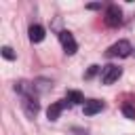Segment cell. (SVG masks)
Returning <instances> with one entry per match:
<instances>
[{"label":"cell","mask_w":135,"mask_h":135,"mask_svg":"<svg viewBox=\"0 0 135 135\" xmlns=\"http://www.w3.org/2000/svg\"><path fill=\"white\" fill-rule=\"evenodd\" d=\"M103 110V101H97V99H91V101H84V116H95Z\"/></svg>","instance_id":"obj_6"},{"label":"cell","mask_w":135,"mask_h":135,"mask_svg":"<svg viewBox=\"0 0 135 135\" xmlns=\"http://www.w3.org/2000/svg\"><path fill=\"white\" fill-rule=\"evenodd\" d=\"M27 34H30V40H32V42H42L46 32H44L42 25H30V32H27Z\"/></svg>","instance_id":"obj_8"},{"label":"cell","mask_w":135,"mask_h":135,"mask_svg":"<svg viewBox=\"0 0 135 135\" xmlns=\"http://www.w3.org/2000/svg\"><path fill=\"white\" fill-rule=\"evenodd\" d=\"M2 57H4V59H8V61H13V59H15L13 49H11V46H2Z\"/></svg>","instance_id":"obj_11"},{"label":"cell","mask_w":135,"mask_h":135,"mask_svg":"<svg viewBox=\"0 0 135 135\" xmlns=\"http://www.w3.org/2000/svg\"><path fill=\"white\" fill-rule=\"evenodd\" d=\"M97 72H99V65H91V68H89V72L84 74V78H93Z\"/></svg>","instance_id":"obj_12"},{"label":"cell","mask_w":135,"mask_h":135,"mask_svg":"<svg viewBox=\"0 0 135 135\" xmlns=\"http://www.w3.org/2000/svg\"><path fill=\"white\" fill-rule=\"evenodd\" d=\"M135 49L131 46V42L129 40H118V42H114L110 49H108V57H129L131 53H133Z\"/></svg>","instance_id":"obj_2"},{"label":"cell","mask_w":135,"mask_h":135,"mask_svg":"<svg viewBox=\"0 0 135 135\" xmlns=\"http://www.w3.org/2000/svg\"><path fill=\"white\" fill-rule=\"evenodd\" d=\"M68 101H70V103H82L84 97H82L80 91H68Z\"/></svg>","instance_id":"obj_9"},{"label":"cell","mask_w":135,"mask_h":135,"mask_svg":"<svg viewBox=\"0 0 135 135\" xmlns=\"http://www.w3.org/2000/svg\"><path fill=\"white\" fill-rule=\"evenodd\" d=\"M133 53H135V51H133Z\"/></svg>","instance_id":"obj_13"},{"label":"cell","mask_w":135,"mask_h":135,"mask_svg":"<svg viewBox=\"0 0 135 135\" xmlns=\"http://www.w3.org/2000/svg\"><path fill=\"white\" fill-rule=\"evenodd\" d=\"M122 76V68H118V65H103L101 68V72H99V80H101V84H112V82H116L118 78Z\"/></svg>","instance_id":"obj_1"},{"label":"cell","mask_w":135,"mask_h":135,"mask_svg":"<svg viewBox=\"0 0 135 135\" xmlns=\"http://www.w3.org/2000/svg\"><path fill=\"white\" fill-rule=\"evenodd\" d=\"M105 23H108L110 27H116V25L122 23V11H120V6L110 4V6L105 8Z\"/></svg>","instance_id":"obj_4"},{"label":"cell","mask_w":135,"mask_h":135,"mask_svg":"<svg viewBox=\"0 0 135 135\" xmlns=\"http://www.w3.org/2000/svg\"><path fill=\"white\" fill-rule=\"evenodd\" d=\"M59 42H61V46H63L65 55H74V53L78 51V44H76V40H74L72 32H68V30L59 32Z\"/></svg>","instance_id":"obj_3"},{"label":"cell","mask_w":135,"mask_h":135,"mask_svg":"<svg viewBox=\"0 0 135 135\" xmlns=\"http://www.w3.org/2000/svg\"><path fill=\"white\" fill-rule=\"evenodd\" d=\"M21 108H23V112H25L30 118H34V116L38 114V110H40L38 97H36V95H32V97H21Z\"/></svg>","instance_id":"obj_5"},{"label":"cell","mask_w":135,"mask_h":135,"mask_svg":"<svg viewBox=\"0 0 135 135\" xmlns=\"http://www.w3.org/2000/svg\"><path fill=\"white\" fill-rule=\"evenodd\" d=\"M122 114H124L127 118H131V120H135V108H133L131 103H124V105H122Z\"/></svg>","instance_id":"obj_10"},{"label":"cell","mask_w":135,"mask_h":135,"mask_svg":"<svg viewBox=\"0 0 135 135\" xmlns=\"http://www.w3.org/2000/svg\"><path fill=\"white\" fill-rule=\"evenodd\" d=\"M68 105V101H55V103H51L49 105V110H46V116H49V120H57L59 118V114L63 112V108Z\"/></svg>","instance_id":"obj_7"}]
</instances>
